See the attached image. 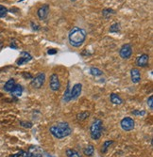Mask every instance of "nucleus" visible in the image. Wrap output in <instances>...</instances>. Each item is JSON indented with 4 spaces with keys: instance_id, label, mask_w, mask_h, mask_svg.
<instances>
[{
    "instance_id": "obj_23",
    "label": "nucleus",
    "mask_w": 153,
    "mask_h": 157,
    "mask_svg": "<svg viewBox=\"0 0 153 157\" xmlns=\"http://www.w3.org/2000/svg\"><path fill=\"white\" fill-rule=\"evenodd\" d=\"M63 100H64V102H69L71 100V97H70V87H67L65 92H64V95H63Z\"/></svg>"
},
{
    "instance_id": "obj_7",
    "label": "nucleus",
    "mask_w": 153,
    "mask_h": 157,
    "mask_svg": "<svg viewBox=\"0 0 153 157\" xmlns=\"http://www.w3.org/2000/svg\"><path fill=\"white\" fill-rule=\"evenodd\" d=\"M49 86H50V89L53 91H58L60 90V88H61V83H60V79H59V77H58V75L56 74H53L50 76Z\"/></svg>"
},
{
    "instance_id": "obj_33",
    "label": "nucleus",
    "mask_w": 153,
    "mask_h": 157,
    "mask_svg": "<svg viewBox=\"0 0 153 157\" xmlns=\"http://www.w3.org/2000/svg\"><path fill=\"white\" fill-rule=\"evenodd\" d=\"M20 1H24V0H19V2H20Z\"/></svg>"
},
{
    "instance_id": "obj_5",
    "label": "nucleus",
    "mask_w": 153,
    "mask_h": 157,
    "mask_svg": "<svg viewBox=\"0 0 153 157\" xmlns=\"http://www.w3.org/2000/svg\"><path fill=\"white\" fill-rule=\"evenodd\" d=\"M46 81V75L43 74V73H41L39 75H37L31 81L30 85H31V87L34 88V89H40L42 86L44 85Z\"/></svg>"
},
{
    "instance_id": "obj_4",
    "label": "nucleus",
    "mask_w": 153,
    "mask_h": 157,
    "mask_svg": "<svg viewBox=\"0 0 153 157\" xmlns=\"http://www.w3.org/2000/svg\"><path fill=\"white\" fill-rule=\"evenodd\" d=\"M120 125L124 131H131L134 129L135 122H134L133 119H131L130 117H126L121 121Z\"/></svg>"
},
{
    "instance_id": "obj_17",
    "label": "nucleus",
    "mask_w": 153,
    "mask_h": 157,
    "mask_svg": "<svg viewBox=\"0 0 153 157\" xmlns=\"http://www.w3.org/2000/svg\"><path fill=\"white\" fill-rule=\"evenodd\" d=\"M90 116V113L87 112V111H84V112H80L77 115V120L79 121H85L88 117Z\"/></svg>"
},
{
    "instance_id": "obj_32",
    "label": "nucleus",
    "mask_w": 153,
    "mask_h": 157,
    "mask_svg": "<svg viewBox=\"0 0 153 157\" xmlns=\"http://www.w3.org/2000/svg\"><path fill=\"white\" fill-rule=\"evenodd\" d=\"M2 48H3V44L2 42H0V51L2 50Z\"/></svg>"
},
{
    "instance_id": "obj_25",
    "label": "nucleus",
    "mask_w": 153,
    "mask_h": 157,
    "mask_svg": "<svg viewBox=\"0 0 153 157\" xmlns=\"http://www.w3.org/2000/svg\"><path fill=\"white\" fill-rule=\"evenodd\" d=\"M132 114L135 116H145L146 111H139V110H134L132 111Z\"/></svg>"
},
{
    "instance_id": "obj_26",
    "label": "nucleus",
    "mask_w": 153,
    "mask_h": 157,
    "mask_svg": "<svg viewBox=\"0 0 153 157\" xmlns=\"http://www.w3.org/2000/svg\"><path fill=\"white\" fill-rule=\"evenodd\" d=\"M147 105H148V107L152 110L153 109V96L151 95V96H149V98H148V100H147Z\"/></svg>"
},
{
    "instance_id": "obj_19",
    "label": "nucleus",
    "mask_w": 153,
    "mask_h": 157,
    "mask_svg": "<svg viewBox=\"0 0 153 157\" xmlns=\"http://www.w3.org/2000/svg\"><path fill=\"white\" fill-rule=\"evenodd\" d=\"M66 156L67 157H81V155L76 150H73V149H68L66 151Z\"/></svg>"
},
{
    "instance_id": "obj_12",
    "label": "nucleus",
    "mask_w": 153,
    "mask_h": 157,
    "mask_svg": "<svg viewBox=\"0 0 153 157\" xmlns=\"http://www.w3.org/2000/svg\"><path fill=\"white\" fill-rule=\"evenodd\" d=\"M131 81L135 84L139 83L141 80V74H140V71L136 68L131 69Z\"/></svg>"
},
{
    "instance_id": "obj_27",
    "label": "nucleus",
    "mask_w": 153,
    "mask_h": 157,
    "mask_svg": "<svg viewBox=\"0 0 153 157\" xmlns=\"http://www.w3.org/2000/svg\"><path fill=\"white\" fill-rule=\"evenodd\" d=\"M20 124L26 128H31L32 127V123L31 122H25V121H21Z\"/></svg>"
},
{
    "instance_id": "obj_24",
    "label": "nucleus",
    "mask_w": 153,
    "mask_h": 157,
    "mask_svg": "<svg viewBox=\"0 0 153 157\" xmlns=\"http://www.w3.org/2000/svg\"><path fill=\"white\" fill-rule=\"evenodd\" d=\"M8 13V9L2 5H0V18H3L7 15Z\"/></svg>"
},
{
    "instance_id": "obj_31",
    "label": "nucleus",
    "mask_w": 153,
    "mask_h": 157,
    "mask_svg": "<svg viewBox=\"0 0 153 157\" xmlns=\"http://www.w3.org/2000/svg\"><path fill=\"white\" fill-rule=\"evenodd\" d=\"M24 76H26V77H30V78H31L32 76H31V75H30V74H24L23 75Z\"/></svg>"
},
{
    "instance_id": "obj_11",
    "label": "nucleus",
    "mask_w": 153,
    "mask_h": 157,
    "mask_svg": "<svg viewBox=\"0 0 153 157\" xmlns=\"http://www.w3.org/2000/svg\"><path fill=\"white\" fill-rule=\"evenodd\" d=\"M48 12H49V6L47 4L42 6L38 11H37V14H38V17L41 19V20H45L47 15H48Z\"/></svg>"
},
{
    "instance_id": "obj_3",
    "label": "nucleus",
    "mask_w": 153,
    "mask_h": 157,
    "mask_svg": "<svg viewBox=\"0 0 153 157\" xmlns=\"http://www.w3.org/2000/svg\"><path fill=\"white\" fill-rule=\"evenodd\" d=\"M101 132H102V121L96 119L93 121L90 127V135L92 139L94 140L99 139L101 136Z\"/></svg>"
},
{
    "instance_id": "obj_20",
    "label": "nucleus",
    "mask_w": 153,
    "mask_h": 157,
    "mask_svg": "<svg viewBox=\"0 0 153 157\" xmlns=\"http://www.w3.org/2000/svg\"><path fill=\"white\" fill-rule=\"evenodd\" d=\"M90 73H91V75H94V76H100V75H102V72H101V70H99V68H95V67H92L91 69H90Z\"/></svg>"
},
{
    "instance_id": "obj_21",
    "label": "nucleus",
    "mask_w": 153,
    "mask_h": 157,
    "mask_svg": "<svg viewBox=\"0 0 153 157\" xmlns=\"http://www.w3.org/2000/svg\"><path fill=\"white\" fill-rule=\"evenodd\" d=\"M113 143H114V141H113V140H108V141H105V142H104V144H103V147H102L101 151H102L103 153L107 152V150L109 149V147H111V145H112Z\"/></svg>"
},
{
    "instance_id": "obj_22",
    "label": "nucleus",
    "mask_w": 153,
    "mask_h": 157,
    "mask_svg": "<svg viewBox=\"0 0 153 157\" xmlns=\"http://www.w3.org/2000/svg\"><path fill=\"white\" fill-rule=\"evenodd\" d=\"M119 31H120V25L118 23L114 24L110 27V32H112V33H118Z\"/></svg>"
},
{
    "instance_id": "obj_8",
    "label": "nucleus",
    "mask_w": 153,
    "mask_h": 157,
    "mask_svg": "<svg viewBox=\"0 0 153 157\" xmlns=\"http://www.w3.org/2000/svg\"><path fill=\"white\" fill-rule=\"evenodd\" d=\"M27 153L30 157H43V150L38 146H30Z\"/></svg>"
},
{
    "instance_id": "obj_14",
    "label": "nucleus",
    "mask_w": 153,
    "mask_h": 157,
    "mask_svg": "<svg viewBox=\"0 0 153 157\" xmlns=\"http://www.w3.org/2000/svg\"><path fill=\"white\" fill-rule=\"evenodd\" d=\"M110 99H111V102H112L114 105H122L123 104L122 98L118 94H116V93H112V94H111Z\"/></svg>"
},
{
    "instance_id": "obj_6",
    "label": "nucleus",
    "mask_w": 153,
    "mask_h": 157,
    "mask_svg": "<svg viewBox=\"0 0 153 157\" xmlns=\"http://www.w3.org/2000/svg\"><path fill=\"white\" fill-rule=\"evenodd\" d=\"M119 55L122 59H130L131 55H132V47L131 44H124L121 48H120V51H119Z\"/></svg>"
},
{
    "instance_id": "obj_28",
    "label": "nucleus",
    "mask_w": 153,
    "mask_h": 157,
    "mask_svg": "<svg viewBox=\"0 0 153 157\" xmlns=\"http://www.w3.org/2000/svg\"><path fill=\"white\" fill-rule=\"evenodd\" d=\"M18 157H30L29 153H27V151H22L21 150V153Z\"/></svg>"
},
{
    "instance_id": "obj_29",
    "label": "nucleus",
    "mask_w": 153,
    "mask_h": 157,
    "mask_svg": "<svg viewBox=\"0 0 153 157\" xmlns=\"http://www.w3.org/2000/svg\"><path fill=\"white\" fill-rule=\"evenodd\" d=\"M20 153H21V151H19L17 153H15V154H12V155H10V157H18L19 155H20Z\"/></svg>"
},
{
    "instance_id": "obj_9",
    "label": "nucleus",
    "mask_w": 153,
    "mask_h": 157,
    "mask_svg": "<svg viewBox=\"0 0 153 157\" xmlns=\"http://www.w3.org/2000/svg\"><path fill=\"white\" fill-rule=\"evenodd\" d=\"M149 62V56L147 54H143L141 56H139L136 59V64L139 67H147Z\"/></svg>"
},
{
    "instance_id": "obj_2",
    "label": "nucleus",
    "mask_w": 153,
    "mask_h": 157,
    "mask_svg": "<svg viewBox=\"0 0 153 157\" xmlns=\"http://www.w3.org/2000/svg\"><path fill=\"white\" fill-rule=\"evenodd\" d=\"M49 131L54 137H56L58 139L64 138L68 136H70L72 133L71 127L67 122H59L57 124H55L50 127Z\"/></svg>"
},
{
    "instance_id": "obj_15",
    "label": "nucleus",
    "mask_w": 153,
    "mask_h": 157,
    "mask_svg": "<svg viewBox=\"0 0 153 157\" xmlns=\"http://www.w3.org/2000/svg\"><path fill=\"white\" fill-rule=\"evenodd\" d=\"M11 94L13 96H16V97H20L23 93V88L21 85H15L14 88L12 89V90L10 91Z\"/></svg>"
},
{
    "instance_id": "obj_10",
    "label": "nucleus",
    "mask_w": 153,
    "mask_h": 157,
    "mask_svg": "<svg viewBox=\"0 0 153 157\" xmlns=\"http://www.w3.org/2000/svg\"><path fill=\"white\" fill-rule=\"evenodd\" d=\"M81 90H82V85L78 83L76 85H74L73 89L70 90V97H71V100H75L77 99L80 93H81Z\"/></svg>"
},
{
    "instance_id": "obj_1",
    "label": "nucleus",
    "mask_w": 153,
    "mask_h": 157,
    "mask_svg": "<svg viewBox=\"0 0 153 157\" xmlns=\"http://www.w3.org/2000/svg\"><path fill=\"white\" fill-rule=\"evenodd\" d=\"M68 39L71 45H73L74 47H79L83 44V42L86 39V31L80 27L75 26L69 32Z\"/></svg>"
},
{
    "instance_id": "obj_16",
    "label": "nucleus",
    "mask_w": 153,
    "mask_h": 157,
    "mask_svg": "<svg viewBox=\"0 0 153 157\" xmlns=\"http://www.w3.org/2000/svg\"><path fill=\"white\" fill-rule=\"evenodd\" d=\"M15 86V81L14 79H10L9 81H7V83L4 86V90L8 92H10L12 90V89L14 88Z\"/></svg>"
},
{
    "instance_id": "obj_18",
    "label": "nucleus",
    "mask_w": 153,
    "mask_h": 157,
    "mask_svg": "<svg viewBox=\"0 0 153 157\" xmlns=\"http://www.w3.org/2000/svg\"><path fill=\"white\" fill-rule=\"evenodd\" d=\"M95 152V148L93 145H88L87 147L84 148L83 150V153H84L86 156H92Z\"/></svg>"
},
{
    "instance_id": "obj_13",
    "label": "nucleus",
    "mask_w": 153,
    "mask_h": 157,
    "mask_svg": "<svg viewBox=\"0 0 153 157\" xmlns=\"http://www.w3.org/2000/svg\"><path fill=\"white\" fill-rule=\"evenodd\" d=\"M31 59H32V56H31L29 53H26V52H22V53H21L20 59L17 60V64H18V65H23L24 63L29 62V61L31 60Z\"/></svg>"
},
{
    "instance_id": "obj_30",
    "label": "nucleus",
    "mask_w": 153,
    "mask_h": 157,
    "mask_svg": "<svg viewBox=\"0 0 153 157\" xmlns=\"http://www.w3.org/2000/svg\"><path fill=\"white\" fill-rule=\"evenodd\" d=\"M56 52H57L56 50H49V51H48V54H50V55H51V54H56Z\"/></svg>"
}]
</instances>
